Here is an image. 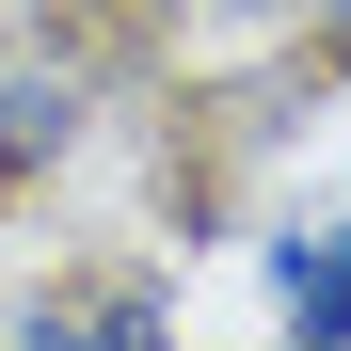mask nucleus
<instances>
[{
	"mask_svg": "<svg viewBox=\"0 0 351 351\" xmlns=\"http://www.w3.org/2000/svg\"><path fill=\"white\" fill-rule=\"evenodd\" d=\"M48 144H64V80H16L0 96V160H48Z\"/></svg>",
	"mask_w": 351,
	"mask_h": 351,
	"instance_id": "f03ea898",
	"label": "nucleus"
},
{
	"mask_svg": "<svg viewBox=\"0 0 351 351\" xmlns=\"http://www.w3.org/2000/svg\"><path fill=\"white\" fill-rule=\"evenodd\" d=\"M271 304L304 319V335H351V208H319V223L271 240Z\"/></svg>",
	"mask_w": 351,
	"mask_h": 351,
	"instance_id": "f257e3e1",
	"label": "nucleus"
}]
</instances>
